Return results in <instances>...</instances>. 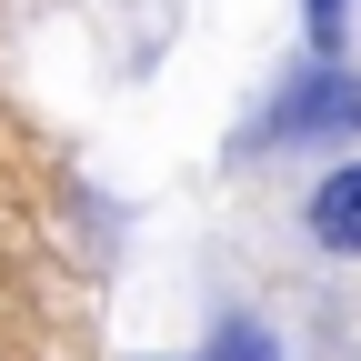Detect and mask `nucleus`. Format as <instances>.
Wrapping results in <instances>:
<instances>
[{"mask_svg": "<svg viewBox=\"0 0 361 361\" xmlns=\"http://www.w3.org/2000/svg\"><path fill=\"white\" fill-rule=\"evenodd\" d=\"M271 141H351L361 130V71H311L291 80V101H271Z\"/></svg>", "mask_w": 361, "mask_h": 361, "instance_id": "nucleus-1", "label": "nucleus"}, {"mask_svg": "<svg viewBox=\"0 0 361 361\" xmlns=\"http://www.w3.org/2000/svg\"><path fill=\"white\" fill-rule=\"evenodd\" d=\"M311 241L322 251H361V161H341L322 191H311Z\"/></svg>", "mask_w": 361, "mask_h": 361, "instance_id": "nucleus-2", "label": "nucleus"}, {"mask_svg": "<svg viewBox=\"0 0 361 361\" xmlns=\"http://www.w3.org/2000/svg\"><path fill=\"white\" fill-rule=\"evenodd\" d=\"M211 361H281V341H271L261 322H221L211 331Z\"/></svg>", "mask_w": 361, "mask_h": 361, "instance_id": "nucleus-3", "label": "nucleus"}, {"mask_svg": "<svg viewBox=\"0 0 361 361\" xmlns=\"http://www.w3.org/2000/svg\"><path fill=\"white\" fill-rule=\"evenodd\" d=\"M301 20H311V51H341V30H351V0H311Z\"/></svg>", "mask_w": 361, "mask_h": 361, "instance_id": "nucleus-4", "label": "nucleus"}]
</instances>
